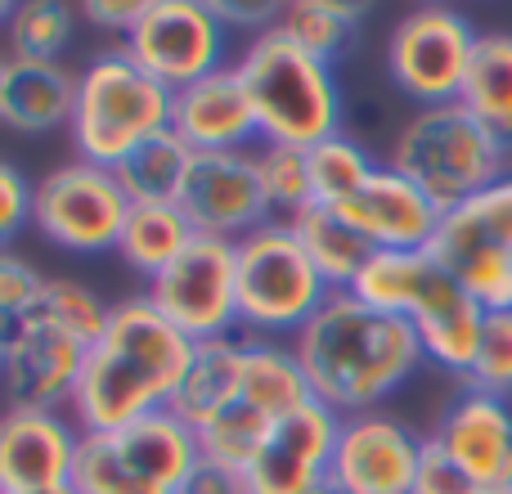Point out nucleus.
<instances>
[{
	"label": "nucleus",
	"mask_w": 512,
	"mask_h": 494,
	"mask_svg": "<svg viewBox=\"0 0 512 494\" xmlns=\"http://www.w3.org/2000/svg\"><path fill=\"white\" fill-rule=\"evenodd\" d=\"M292 351L306 369L310 396L342 418L382 409L427 360L409 319L387 315L355 292H333L292 337Z\"/></svg>",
	"instance_id": "f257e3e1"
},
{
	"label": "nucleus",
	"mask_w": 512,
	"mask_h": 494,
	"mask_svg": "<svg viewBox=\"0 0 512 494\" xmlns=\"http://www.w3.org/2000/svg\"><path fill=\"white\" fill-rule=\"evenodd\" d=\"M189 342L180 328L153 310L149 297H126L113 306L108 328L86 351L77 391H72V423L81 432H117L149 414L171 409L180 382H185Z\"/></svg>",
	"instance_id": "f03ea898"
},
{
	"label": "nucleus",
	"mask_w": 512,
	"mask_h": 494,
	"mask_svg": "<svg viewBox=\"0 0 512 494\" xmlns=\"http://www.w3.org/2000/svg\"><path fill=\"white\" fill-rule=\"evenodd\" d=\"M234 72L252 99L261 144L315 149L342 135V86L333 63L306 54L279 23L243 45Z\"/></svg>",
	"instance_id": "7ed1b4c3"
},
{
	"label": "nucleus",
	"mask_w": 512,
	"mask_h": 494,
	"mask_svg": "<svg viewBox=\"0 0 512 494\" xmlns=\"http://www.w3.org/2000/svg\"><path fill=\"white\" fill-rule=\"evenodd\" d=\"M512 149L486 131L463 104L418 108L396 131L387 167L414 180L441 212H459L495 180L508 176Z\"/></svg>",
	"instance_id": "20e7f679"
},
{
	"label": "nucleus",
	"mask_w": 512,
	"mask_h": 494,
	"mask_svg": "<svg viewBox=\"0 0 512 494\" xmlns=\"http://www.w3.org/2000/svg\"><path fill=\"white\" fill-rule=\"evenodd\" d=\"M162 131H171V90L153 81L122 45L95 54L77 72L68 135L81 162L117 167L126 153Z\"/></svg>",
	"instance_id": "39448f33"
},
{
	"label": "nucleus",
	"mask_w": 512,
	"mask_h": 494,
	"mask_svg": "<svg viewBox=\"0 0 512 494\" xmlns=\"http://www.w3.org/2000/svg\"><path fill=\"white\" fill-rule=\"evenodd\" d=\"M234 261H239V328L248 342L297 337L333 297L288 221H265L261 230L243 234L234 243Z\"/></svg>",
	"instance_id": "423d86ee"
},
{
	"label": "nucleus",
	"mask_w": 512,
	"mask_h": 494,
	"mask_svg": "<svg viewBox=\"0 0 512 494\" xmlns=\"http://www.w3.org/2000/svg\"><path fill=\"white\" fill-rule=\"evenodd\" d=\"M203 450L171 409L117 432L81 436L72 486L81 494H180Z\"/></svg>",
	"instance_id": "0eeeda50"
},
{
	"label": "nucleus",
	"mask_w": 512,
	"mask_h": 494,
	"mask_svg": "<svg viewBox=\"0 0 512 494\" xmlns=\"http://www.w3.org/2000/svg\"><path fill=\"white\" fill-rule=\"evenodd\" d=\"M126 216H131V198L117 185L113 167L77 158L54 167L32 189V230L72 256L117 252Z\"/></svg>",
	"instance_id": "6e6552de"
},
{
	"label": "nucleus",
	"mask_w": 512,
	"mask_h": 494,
	"mask_svg": "<svg viewBox=\"0 0 512 494\" xmlns=\"http://www.w3.org/2000/svg\"><path fill=\"white\" fill-rule=\"evenodd\" d=\"M477 41L481 32L459 9L450 5L409 9L387 36V72L400 95L414 99L418 108L459 104Z\"/></svg>",
	"instance_id": "1a4fd4ad"
},
{
	"label": "nucleus",
	"mask_w": 512,
	"mask_h": 494,
	"mask_svg": "<svg viewBox=\"0 0 512 494\" xmlns=\"http://www.w3.org/2000/svg\"><path fill=\"white\" fill-rule=\"evenodd\" d=\"M144 297L194 346L234 337V328H239V261H234V243L198 234L158 279H149Z\"/></svg>",
	"instance_id": "9d476101"
},
{
	"label": "nucleus",
	"mask_w": 512,
	"mask_h": 494,
	"mask_svg": "<svg viewBox=\"0 0 512 494\" xmlns=\"http://www.w3.org/2000/svg\"><path fill=\"white\" fill-rule=\"evenodd\" d=\"M122 50L176 95L207 72L225 68L230 27L216 18L212 0H144Z\"/></svg>",
	"instance_id": "9b49d317"
},
{
	"label": "nucleus",
	"mask_w": 512,
	"mask_h": 494,
	"mask_svg": "<svg viewBox=\"0 0 512 494\" xmlns=\"http://www.w3.org/2000/svg\"><path fill=\"white\" fill-rule=\"evenodd\" d=\"M90 346L45 319L41 310L0 333V391L5 405L68 409Z\"/></svg>",
	"instance_id": "f8f14e48"
},
{
	"label": "nucleus",
	"mask_w": 512,
	"mask_h": 494,
	"mask_svg": "<svg viewBox=\"0 0 512 494\" xmlns=\"http://www.w3.org/2000/svg\"><path fill=\"white\" fill-rule=\"evenodd\" d=\"M423 436L396 414H355L342 418L328 481L346 494H414Z\"/></svg>",
	"instance_id": "ddd939ff"
},
{
	"label": "nucleus",
	"mask_w": 512,
	"mask_h": 494,
	"mask_svg": "<svg viewBox=\"0 0 512 494\" xmlns=\"http://www.w3.org/2000/svg\"><path fill=\"white\" fill-rule=\"evenodd\" d=\"M180 212L189 216L198 234L239 243L243 234L274 221L270 203L256 171V149L248 153H194L185 189H180Z\"/></svg>",
	"instance_id": "4468645a"
},
{
	"label": "nucleus",
	"mask_w": 512,
	"mask_h": 494,
	"mask_svg": "<svg viewBox=\"0 0 512 494\" xmlns=\"http://www.w3.org/2000/svg\"><path fill=\"white\" fill-rule=\"evenodd\" d=\"M337 432H342V414H333L324 400H306L297 414L279 418L243 468L248 494H306L328 481Z\"/></svg>",
	"instance_id": "2eb2a0df"
},
{
	"label": "nucleus",
	"mask_w": 512,
	"mask_h": 494,
	"mask_svg": "<svg viewBox=\"0 0 512 494\" xmlns=\"http://www.w3.org/2000/svg\"><path fill=\"white\" fill-rule=\"evenodd\" d=\"M81 427L68 409H0V494H32L72 481Z\"/></svg>",
	"instance_id": "dca6fc26"
},
{
	"label": "nucleus",
	"mask_w": 512,
	"mask_h": 494,
	"mask_svg": "<svg viewBox=\"0 0 512 494\" xmlns=\"http://www.w3.org/2000/svg\"><path fill=\"white\" fill-rule=\"evenodd\" d=\"M432 441L481 490H512V400L463 387L445 405Z\"/></svg>",
	"instance_id": "f3484780"
},
{
	"label": "nucleus",
	"mask_w": 512,
	"mask_h": 494,
	"mask_svg": "<svg viewBox=\"0 0 512 494\" xmlns=\"http://www.w3.org/2000/svg\"><path fill=\"white\" fill-rule=\"evenodd\" d=\"M333 212H342L378 252H427L445 216L414 180H405L387 162L373 171L369 185L351 203L333 207Z\"/></svg>",
	"instance_id": "a211bd4d"
},
{
	"label": "nucleus",
	"mask_w": 512,
	"mask_h": 494,
	"mask_svg": "<svg viewBox=\"0 0 512 494\" xmlns=\"http://www.w3.org/2000/svg\"><path fill=\"white\" fill-rule=\"evenodd\" d=\"M171 131L194 153H248L252 144H261L252 99L234 63L171 95Z\"/></svg>",
	"instance_id": "6ab92c4d"
},
{
	"label": "nucleus",
	"mask_w": 512,
	"mask_h": 494,
	"mask_svg": "<svg viewBox=\"0 0 512 494\" xmlns=\"http://www.w3.org/2000/svg\"><path fill=\"white\" fill-rule=\"evenodd\" d=\"M409 324H414L418 342H423L427 364L445 369L450 378H468L472 360H477L481 328H486V310L459 288V279L445 265L432 274L418 306L409 310Z\"/></svg>",
	"instance_id": "aec40b11"
},
{
	"label": "nucleus",
	"mask_w": 512,
	"mask_h": 494,
	"mask_svg": "<svg viewBox=\"0 0 512 494\" xmlns=\"http://www.w3.org/2000/svg\"><path fill=\"white\" fill-rule=\"evenodd\" d=\"M427 252L459 279V288L486 315H508L512 310V247L486 239L463 212L441 216V230H436Z\"/></svg>",
	"instance_id": "412c9836"
},
{
	"label": "nucleus",
	"mask_w": 512,
	"mask_h": 494,
	"mask_svg": "<svg viewBox=\"0 0 512 494\" xmlns=\"http://www.w3.org/2000/svg\"><path fill=\"white\" fill-rule=\"evenodd\" d=\"M72 104H77V72L50 59H9L0 126L14 135L59 131L72 122Z\"/></svg>",
	"instance_id": "4be33fe9"
},
{
	"label": "nucleus",
	"mask_w": 512,
	"mask_h": 494,
	"mask_svg": "<svg viewBox=\"0 0 512 494\" xmlns=\"http://www.w3.org/2000/svg\"><path fill=\"white\" fill-rule=\"evenodd\" d=\"M243 364H248V342H239V337L194 346L185 382H180L176 400H171V414L198 436L243 396Z\"/></svg>",
	"instance_id": "5701e85b"
},
{
	"label": "nucleus",
	"mask_w": 512,
	"mask_h": 494,
	"mask_svg": "<svg viewBox=\"0 0 512 494\" xmlns=\"http://www.w3.org/2000/svg\"><path fill=\"white\" fill-rule=\"evenodd\" d=\"M292 230H297L301 247H306L310 265H315L319 274H324V283L333 292H351V283L360 279V270L373 261V247L364 239L360 230H355L351 221H346L342 212H333V207H306L301 216H292Z\"/></svg>",
	"instance_id": "b1692460"
},
{
	"label": "nucleus",
	"mask_w": 512,
	"mask_h": 494,
	"mask_svg": "<svg viewBox=\"0 0 512 494\" xmlns=\"http://www.w3.org/2000/svg\"><path fill=\"white\" fill-rule=\"evenodd\" d=\"M194 239L198 230L180 212V203H131V216H126L122 239H117V256L140 279H158Z\"/></svg>",
	"instance_id": "393cba45"
},
{
	"label": "nucleus",
	"mask_w": 512,
	"mask_h": 494,
	"mask_svg": "<svg viewBox=\"0 0 512 494\" xmlns=\"http://www.w3.org/2000/svg\"><path fill=\"white\" fill-rule=\"evenodd\" d=\"M459 104L512 149V32H481Z\"/></svg>",
	"instance_id": "a878e982"
},
{
	"label": "nucleus",
	"mask_w": 512,
	"mask_h": 494,
	"mask_svg": "<svg viewBox=\"0 0 512 494\" xmlns=\"http://www.w3.org/2000/svg\"><path fill=\"white\" fill-rule=\"evenodd\" d=\"M243 400L261 409L270 423L297 414L310 396L306 369H301L292 342H248V364H243Z\"/></svg>",
	"instance_id": "bb28decb"
},
{
	"label": "nucleus",
	"mask_w": 512,
	"mask_h": 494,
	"mask_svg": "<svg viewBox=\"0 0 512 494\" xmlns=\"http://www.w3.org/2000/svg\"><path fill=\"white\" fill-rule=\"evenodd\" d=\"M189 162H194V149L176 131H162L153 140H144L135 153H126L113 167V176L131 203H180Z\"/></svg>",
	"instance_id": "cd10ccee"
},
{
	"label": "nucleus",
	"mask_w": 512,
	"mask_h": 494,
	"mask_svg": "<svg viewBox=\"0 0 512 494\" xmlns=\"http://www.w3.org/2000/svg\"><path fill=\"white\" fill-rule=\"evenodd\" d=\"M436 270H441V261L432 252H373V261L360 270L351 292L369 306L387 310V315L409 319V310L418 306Z\"/></svg>",
	"instance_id": "c85d7f7f"
},
{
	"label": "nucleus",
	"mask_w": 512,
	"mask_h": 494,
	"mask_svg": "<svg viewBox=\"0 0 512 494\" xmlns=\"http://www.w3.org/2000/svg\"><path fill=\"white\" fill-rule=\"evenodd\" d=\"M306 162H310V189H315L319 207L351 203V198L369 185L373 171L382 167V162H373V153L364 149L360 140H351V135H333V140L306 149Z\"/></svg>",
	"instance_id": "c756f323"
},
{
	"label": "nucleus",
	"mask_w": 512,
	"mask_h": 494,
	"mask_svg": "<svg viewBox=\"0 0 512 494\" xmlns=\"http://www.w3.org/2000/svg\"><path fill=\"white\" fill-rule=\"evenodd\" d=\"M81 9L63 5V0H23L14 5V18L5 23L9 32V59H50L68 50L72 32H77Z\"/></svg>",
	"instance_id": "7c9ffc66"
},
{
	"label": "nucleus",
	"mask_w": 512,
	"mask_h": 494,
	"mask_svg": "<svg viewBox=\"0 0 512 494\" xmlns=\"http://www.w3.org/2000/svg\"><path fill=\"white\" fill-rule=\"evenodd\" d=\"M360 14H364V5H337V0H297V5H283L279 27L306 54L333 63L337 54L351 45Z\"/></svg>",
	"instance_id": "2f4dec72"
},
{
	"label": "nucleus",
	"mask_w": 512,
	"mask_h": 494,
	"mask_svg": "<svg viewBox=\"0 0 512 494\" xmlns=\"http://www.w3.org/2000/svg\"><path fill=\"white\" fill-rule=\"evenodd\" d=\"M256 171H261V189H265V203H270L274 221H292V216H301L306 207H315L306 149L261 144V149H256Z\"/></svg>",
	"instance_id": "473e14b6"
},
{
	"label": "nucleus",
	"mask_w": 512,
	"mask_h": 494,
	"mask_svg": "<svg viewBox=\"0 0 512 494\" xmlns=\"http://www.w3.org/2000/svg\"><path fill=\"white\" fill-rule=\"evenodd\" d=\"M36 310H41L45 319H54L59 328H68L72 337H81L86 346H95L99 337H104L108 315H113V306H108L95 288H86V283H77V279H45L41 306Z\"/></svg>",
	"instance_id": "72a5a7b5"
},
{
	"label": "nucleus",
	"mask_w": 512,
	"mask_h": 494,
	"mask_svg": "<svg viewBox=\"0 0 512 494\" xmlns=\"http://www.w3.org/2000/svg\"><path fill=\"white\" fill-rule=\"evenodd\" d=\"M463 387L512 400V310L508 315H486V328H481V342H477V360H472Z\"/></svg>",
	"instance_id": "f704fd0d"
},
{
	"label": "nucleus",
	"mask_w": 512,
	"mask_h": 494,
	"mask_svg": "<svg viewBox=\"0 0 512 494\" xmlns=\"http://www.w3.org/2000/svg\"><path fill=\"white\" fill-rule=\"evenodd\" d=\"M41 292H45V274L27 256H18L14 247L0 252V333L23 324L41 306Z\"/></svg>",
	"instance_id": "c9c22d12"
},
{
	"label": "nucleus",
	"mask_w": 512,
	"mask_h": 494,
	"mask_svg": "<svg viewBox=\"0 0 512 494\" xmlns=\"http://www.w3.org/2000/svg\"><path fill=\"white\" fill-rule=\"evenodd\" d=\"M32 189L14 162L0 158V252H9V243L32 225Z\"/></svg>",
	"instance_id": "e433bc0d"
},
{
	"label": "nucleus",
	"mask_w": 512,
	"mask_h": 494,
	"mask_svg": "<svg viewBox=\"0 0 512 494\" xmlns=\"http://www.w3.org/2000/svg\"><path fill=\"white\" fill-rule=\"evenodd\" d=\"M459 212L468 216V221L477 225L486 239L512 247V171H508L504 180H495L486 194H477L472 203H463Z\"/></svg>",
	"instance_id": "4c0bfd02"
},
{
	"label": "nucleus",
	"mask_w": 512,
	"mask_h": 494,
	"mask_svg": "<svg viewBox=\"0 0 512 494\" xmlns=\"http://www.w3.org/2000/svg\"><path fill=\"white\" fill-rule=\"evenodd\" d=\"M414 494H486L441 445L427 436L423 445V463H418V481H414Z\"/></svg>",
	"instance_id": "58836bf2"
},
{
	"label": "nucleus",
	"mask_w": 512,
	"mask_h": 494,
	"mask_svg": "<svg viewBox=\"0 0 512 494\" xmlns=\"http://www.w3.org/2000/svg\"><path fill=\"white\" fill-rule=\"evenodd\" d=\"M180 494H248V481H243V472L230 468V463L198 459V468L189 472Z\"/></svg>",
	"instance_id": "ea45409f"
},
{
	"label": "nucleus",
	"mask_w": 512,
	"mask_h": 494,
	"mask_svg": "<svg viewBox=\"0 0 512 494\" xmlns=\"http://www.w3.org/2000/svg\"><path fill=\"white\" fill-rule=\"evenodd\" d=\"M140 9H144V0H86L81 18H86L90 27H99V32H117L126 41V32L135 27Z\"/></svg>",
	"instance_id": "a19ab883"
},
{
	"label": "nucleus",
	"mask_w": 512,
	"mask_h": 494,
	"mask_svg": "<svg viewBox=\"0 0 512 494\" xmlns=\"http://www.w3.org/2000/svg\"><path fill=\"white\" fill-rule=\"evenodd\" d=\"M32 494H81L72 481H63V486H50V490H32Z\"/></svg>",
	"instance_id": "79ce46f5"
},
{
	"label": "nucleus",
	"mask_w": 512,
	"mask_h": 494,
	"mask_svg": "<svg viewBox=\"0 0 512 494\" xmlns=\"http://www.w3.org/2000/svg\"><path fill=\"white\" fill-rule=\"evenodd\" d=\"M306 494H346L342 486H333V481H319V486L315 490H306Z\"/></svg>",
	"instance_id": "37998d69"
},
{
	"label": "nucleus",
	"mask_w": 512,
	"mask_h": 494,
	"mask_svg": "<svg viewBox=\"0 0 512 494\" xmlns=\"http://www.w3.org/2000/svg\"><path fill=\"white\" fill-rule=\"evenodd\" d=\"M5 68H9V54H0V99H5Z\"/></svg>",
	"instance_id": "c03bdc74"
},
{
	"label": "nucleus",
	"mask_w": 512,
	"mask_h": 494,
	"mask_svg": "<svg viewBox=\"0 0 512 494\" xmlns=\"http://www.w3.org/2000/svg\"><path fill=\"white\" fill-rule=\"evenodd\" d=\"M9 18H14V5H5V0H0V23H9Z\"/></svg>",
	"instance_id": "a18cd8bd"
},
{
	"label": "nucleus",
	"mask_w": 512,
	"mask_h": 494,
	"mask_svg": "<svg viewBox=\"0 0 512 494\" xmlns=\"http://www.w3.org/2000/svg\"><path fill=\"white\" fill-rule=\"evenodd\" d=\"M486 494H512V490H486Z\"/></svg>",
	"instance_id": "49530a36"
}]
</instances>
